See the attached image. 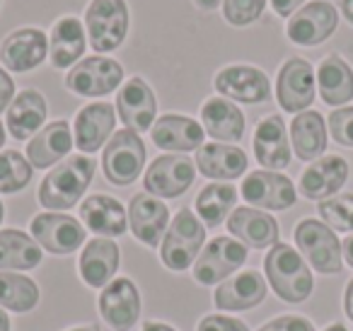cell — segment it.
<instances>
[{
  "label": "cell",
  "mask_w": 353,
  "mask_h": 331,
  "mask_svg": "<svg viewBox=\"0 0 353 331\" xmlns=\"http://www.w3.org/2000/svg\"><path fill=\"white\" fill-rule=\"evenodd\" d=\"M94 160L88 155H75L59 162L39 186V203L49 210H68L83 199L94 177Z\"/></svg>",
  "instance_id": "6da1fadb"
},
{
  "label": "cell",
  "mask_w": 353,
  "mask_h": 331,
  "mask_svg": "<svg viewBox=\"0 0 353 331\" xmlns=\"http://www.w3.org/2000/svg\"><path fill=\"white\" fill-rule=\"evenodd\" d=\"M264 271L274 292L283 302L298 305L312 295L314 278L307 268L303 254H298L288 244H274L264 259Z\"/></svg>",
  "instance_id": "7a4b0ae2"
},
{
  "label": "cell",
  "mask_w": 353,
  "mask_h": 331,
  "mask_svg": "<svg viewBox=\"0 0 353 331\" xmlns=\"http://www.w3.org/2000/svg\"><path fill=\"white\" fill-rule=\"evenodd\" d=\"M203 239H206V228L201 225V220L189 208H182L172 218V225L162 237V263L170 271H187L192 261L199 259Z\"/></svg>",
  "instance_id": "3957f363"
},
{
  "label": "cell",
  "mask_w": 353,
  "mask_h": 331,
  "mask_svg": "<svg viewBox=\"0 0 353 331\" xmlns=\"http://www.w3.org/2000/svg\"><path fill=\"white\" fill-rule=\"evenodd\" d=\"M295 244L310 266L324 276H334L343 268V247L336 232L327 223L305 218L295 228Z\"/></svg>",
  "instance_id": "277c9868"
},
{
  "label": "cell",
  "mask_w": 353,
  "mask_h": 331,
  "mask_svg": "<svg viewBox=\"0 0 353 331\" xmlns=\"http://www.w3.org/2000/svg\"><path fill=\"white\" fill-rule=\"evenodd\" d=\"M85 27L94 51L107 54L119 49L128 34L126 0H90L85 10Z\"/></svg>",
  "instance_id": "5b68a950"
},
{
  "label": "cell",
  "mask_w": 353,
  "mask_h": 331,
  "mask_svg": "<svg viewBox=\"0 0 353 331\" xmlns=\"http://www.w3.org/2000/svg\"><path fill=\"white\" fill-rule=\"evenodd\" d=\"M143 165H145V146L141 136L131 128L114 131L102 155L104 177L114 186H128L141 177Z\"/></svg>",
  "instance_id": "8992f818"
},
{
  "label": "cell",
  "mask_w": 353,
  "mask_h": 331,
  "mask_svg": "<svg viewBox=\"0 0 353 331\" xmlns=\"http://www.w3.org/2000/svg\"><path fill=\"white\" fill-rule=\"evenodd\" d=\"M123 80V68L119 61L107 56H90L73 66L65 78V88L80 97H104L114 92Z\"/></svg>",
  "instance_id": "52a82bcc"
},
{
  "label": "cell",
  "mask_w": 353,
  "mask_h": 331,
  "mask_svg": "<svg viewBox=\"0 0 353 331\" xmlns=\"http://www.w3.org/2000/svg\"><path fill=\"white\" fill-rule=\"evenodd\" d=\"M196 179V165L184 155H160L148 167L145 179V194L155 199H176L182 196Z\"/></svg>",
  "instance_id": "ba28073f"
},
{
  "label": "cell",
  "mask_w": 353,
  "mask_h": 331,
  "mask_svg": "<svg viewBox=\"0 0 353 331\" xmlns=\"http://www.w3.org/2000/svg\"><path fill=\"white\" fill-rule=\"evenodd\" d=\"M336 8L327 0H314V3H307L305 8L290 15L285 34L298 46H317L336 32Z\"/></svg>",
  "instance_id": "9c48e42d"
},
{
  "label": "cell",
  "mask_w": 353,
  "mask_h": 331,
  "mask_svg": "<svg viewBox=\"0 0 353 331\" xmlns=\"http://www.w3.org/2000/svg\"><path fill=\"white\" fill-rule=\"evenodd\" d=\"M30 230L37 244L59 257L73 254L85 244V228L75 218L63 213H39L32 220Z\"/></svg>",
  "instance_id": "30bf717a"
},
{
  "label": "cell",
  "mask_w": 353,
  "mask_h": 331,
  "mask_svg": "<svg viewBox=\"0 0 353 331\" xmlns=\"http://www.w3.org/2000/svg\"><path fill=\"white\" fill-rule=\"evenodd\" d=\"M247 261V247L232 237H216L194 263V278L201 285H213Z\"/></svg>",
  "instance_id": "8fae6325"
},
{
  "label": "cell",
  "mask_w": 353,
  "mask_h": 331,
  "mask_svg": "<svg viewBox=\"0 0 353 331\" xmlns=\"http://www.w3.org/2000/svg\"><path fill=\"white\" fill-rule=\"evenodd\" d=\"M276 97L290 114L307 112L314 99V70L305 59H288L276 78Z\"/></svg>",
  "instance_id": "7c38bea8"
},
{
  "label": "cell",
  "mask_w": 353,
  "mask_h": 331,
  "mask_svg": "<svg viewBox=\"0 0 353 331\" xmlns=\"http://www.w3.org/2000/svg\"><path fill=\"white\" fill-rule=\"evenodd\" d=\"M242 199L256 208L285 210L295 203L298 194H295L293 181L285 174L271 170H256L250 172V177L242 181Z\"/></svg>",
  "instance_id": "4fadbf2b"
},
{
  "label": "cell",
  "mask_w": 353,
  "mask_h": 331,
  "mask_svg": "<svg viewBox=\"0 0 353 331\" xmlns=\"http://www.w3.org/2000/svg\"><path fill=\"white\" fill-rule=\"evenodd\" d=\"M46 54H49V39L34 27L15 30L0 44V61L12 73H30L44 63Z\"/></svg>",
  "instance_id": "5bb4252c"
},
{
  "label": "cell",
  "mask_w": 353,
  "mask_h": 331,
  "mask_svg": "<svg viewBox=\"0 0 353 331\" xmlns=\"http://www.w3.org/2000/svg\"><path fill=\"white\" fill-rule=\"evenodd\" d=\"M216 90L223 97L242 104H261L271 97V83L254 66H228L216 75Z\"/></svg>",
  "instance_id": "9a60e30c"
},
{
  "label": "cell",
  "mask_w": 353,
  "mask_h": 331,
  "mask_svg": "<svg viewBox=\"0 0 353 331\" xmlns=\"http://www.w3.org/2000/svg\"><path fill=\"white\" fill-rule=\"evenodd\" d=\"M99 314L112 329L131 331L141 317V295L133 281L114 278L99 295Z\"/></svg>",
  "instance_id": "2e32d148"
},
{
  "label": "cell",
  "mask_w": 353,
  "mask_h": 331,
  "mask_svg": "<svg viewBox=\"0 0 353 331\" xmlns=\"http://www.w3.org/2000/svg\"><path fill=\"white\" fill-rule=\"evenodd\" d=\"M117 114L126 128L136 133L150 131L157 114V99L143 78H131L117 94Z\"/></svg>",
  "instance_id": "e0dca14e"
},
{
  "label": "cell",
  "mask_w": 353,
  "mask_h": 331,
  "mask_svg": "<svg viewBox=\"0 0 353 331\" xmlns=\"http://www.w3.org/2000/svg\"><path fill=\"white\" fill-rule=\"evenodd\" d=\"M128 225L143 244L157 247L170 228V210L155 196L136 194L128 203Z\"/></svg>",
  "instance_id": "ac0fdd59"
},
{
  "label": "cell",
  "mask_w": 353,
  "mask_h": 331,
  "mask_svg": "<svg viewBox=\"0 0 353 331\" xmlns=\"http://www.w3.org/2000/svg\"><path fill=\"white\" fill-rule=\"evenodd\" d=\"M348 179V162L339 155L314 160L300 177V194L310 201H324L336 196Z\"/></svg>",
  "instance_id": "d6986e66"
},
{
  "label": "cell",
  "mask_w": 353,
  "mask_h": 331,
  "mask_svg": "<svg viewBox=\"0 0 353 331\" xmlns=\"http://www.w3.org/2000/svg\"><path fill=\"white\" fill-rule=\"evenodd\" d=\"M114 123H117V114H114L112 104L92 102L83 107L75 117V146H78V150H83L85 155L97 152L112 138Z\"/></svg>",
  "instance_id": "ffe728a7"
},
{
  "label": "cell",
  "mask_w": 353,
  "mask_h": 331,
  "mask_svg": "<svg viewBox=\"0 0 353 331\" xmlns=\"http://www.w3.org/2000/svg\"><path fill=\"white\" fill-rule=\"evenodd\" d=\"M150 131L152 143L170 152L199 150L203 146V136H206L201 123H196L189 117H182V114H165L152 123Z\"/></svg>",
  "instance_id": "44dd1931"
},
{
  "label": "cell",
  "mask_w": 353,
  "mask_h": 331,
  "mask_svg": "<svg viewBox=\"0 0 353 331\" xmlns=\"http://www.w3.org/2000/svg\"><path fill=\"white\" fill-rule=\"evenodd\" d=\"M228 230L232 237L240 239L245 247L266 249L279 244V223L269 213H261L256 208H235L228 218Z\"/></svg>",
  "instance_id": "7402d4cb"
},
{
  "label": "cell",
  "mask_w": 353,
  "mask_h": 331,
  "mask_svg": "<svg viewBox=\"0 0 353 331\" xmlns=\"http://www.w3.org/2000/svg\"><path fill=\"white\" fill-rule=\"evenodd\" d=\"M254 157L261 167L276 172L290 165V146L288 131L279 114L261 119L254 131Z\"/></svg>",
  "instance_id": "603a6c76"
},
{
  "label": "cell",
  "mask_w": 353,
  "mask_h": 331,
  "mask_svg": "<svg viewBox=\"0 0 353 331\" xmlns=\"http://www.w3.org/2000/svg\"><path fill=\"white\" fill-rule=\"evenodd\" d=\"M266 297V281L259 271H242L228 278L216 290V307L225 312H242L261 305Z\"/></svg>",
  "instance_id": "cb8c5ba5"
},
{
  "label": "cell",
  "mask_w": 353,
  "mask_h": 331,
  "mask_svg": "<svg viewBox=\"0 0 353 331\" xmlns=\"http://www.w3.org/2000/svg\"><path fill=\"white\" fill-rule=\"evenodd\" d=\"M73 148V131L70 123L65 119L44 126L27 146V160L32 162V167L37 170H46L54 167L56 162H61Z\"/></svg>",
  "instance_id": "d4e9b609"
},
{
  "label": "cell",
  "mask_w": 353,
  "mask_h": 331,
  "mask_svg": "<svg viewBox=\"0 0 353 331\" xmlns=\"http://www.w3.org/2000/svg\"><path fill=\"white\" fill-rule=\"evenodd\" d=\"M196 167L208 179L232 181L247 172V155L230 143H206L196 150Z\"/></svg>",
  "instance_id": "484cf974"
},
{
  "label": "cell",
  "mask_w": 353,
  "mask_h": 331,
  "mask_svg": "<svg viewBox=\"0 0 353 331\" xmlns=\"http://www.w3.org/2000/svg\"><path fill=\"white\" fill-rule=\"evenodd\" d=\"M80 218L94 234L104 237H121L128 228V215L117 199L107 194H94L83 201Z\"/></svg>",
  "instance_id": "4316f807"
},
{
  "label": "cell",
  "mask_w": 353,
  "mask_h": 331,
  "mask_svg": "<svg viewBox=\"0 0 353 331\" xmlns=\"http://www.w3.org/2000/svg\"><path fill=\"white\" fill-rule=\"evenodd\" d=\"M46 99L37 90H22L12 104L8 107L6 126L15 141H27L32 138L46 121Z\"/></svg>",
  "instance_id": "83f0119b"
},
{
  "label": "cell",
  "mask_w": 353,
  "mask_h": 331,
  "mask_svg": "<svg viewBox=\"0 0 353 331\" xmlns=\"http://www.w3.org/2000/svg\"><path fill=\"white\" fill-rule=\"evenodd\" d=\"M119 271V244L114 239H92L80 254V276L88 285L107 288Z\"/></svg>",
  "instance_id": "f1b7e54d"
},
{
  "label": "cell",
  "mask_w": 353,
  "mask_h": 331,
  "mask_svg": "<svg viewBox=\"0 0 353 331\" xmlns=\"http://www.w3.org/2000/svg\"><path fill=\"white\" fill-rule=\"evenodd\" d=\"M203 131L216 141L237 143L245 136V114L223 97H211L201 107Z\"/></svg>",
  "instance_id": "f546056e"
},
{
  "label": "cell",
  "mask_w": 353,
  "mask_h": 331,
  "mask_svg": "<svg viewBox=\"0 0 353 331\" xmlns=\"http://www.w3.org/2000/svg\"><path fill=\"white\" fill-rule=\"evenodd\" d=\"M317 88L324 104L341 107L353 99V70L341 56H327L317 68Z\"/></svg>",
  "instance_id": "4dcf8cb0"
},
{
  "label": "cell",
  "mask_w": 353,
  "mask_h": 331,
  "mask_svg": "<svg viewBox=\"0 0 353 331\" xmlns=\"http://www.w3.org/2000/svg\"><path fill=\"white\" fill-rule=\"evenodd\" d=\"M290 141L300 160H319L327 150V126L319 112H300L290 123Z\"/></svg>",
  "instance_id": "1f68e13d"
},
{
  "label": "cell",
  "mask_w": 353,
  "mask_h": 331,
  "mask_svg": "<svg viewBox=\"0 0 353 331\" xmlns=\"http://www.w3.org/2000/svg\"><path fill=\"white\" fill-rule=\"evenodd\" d=\"M85 51V30L78 17H61L51 30L49 54L54 68H70Z\"/></svg>",
  "instance_id": "d6a6232c"
},
{
  "label": "cell",
  "mask_w": 353,
  "mask_h": 331,
  "mask_svg": "<svg viewBox=\"0 0 353 331\" xmlns=\"http://www.w3.org/2000/svg\"><path fill=\"white\" fill-rule=\"evenodd\" d=\"M41 263V249L22 230H0V271H30Z\"/></svg>",
  "instance_id": "836d02e7"
},
{
  "label": "cell",
  "mask_w": 353,
  "mask_h": 331,
  "mask_svg": "<svg viewBox=\"0 0 353 331\" xmlns=\"http://www.w3.org/2000/svg\"><path fill=\"white\" fill-rule=\"evenodd\" d=\"M237 203V189L232 184H208L196 196V215L208 225L218 228L230 218V210Z\"/></svg>",
  "instance_id": "e575fe53"
},
{
  "label": "cell",
  "mask_w": 353,
  "mask_h": 331,
  "mask_svg": "<svg viewBox=\"0 0 353 331\" xmlns=\"http://www.w3.org/2000/svg\"><path fill=\"white\" fill-rule=\"evenodd\" d=\"M39 305V285L17 273H0V307L17 314L32 312Z\"/></svg>",
  "instance_id": "d590c367"
},
{
  "label": "cell",
  "mask_w": 353,
  "mask_h": 331,
  "mask_svg": "<svg viewBox=\"0 0 353 331\" xmlns=\"http://www.w3.org/2000/svg\"><path fill=\"white\" fill-rule=\"evenodd\" d=\"M34 167L22 152L3 150L0 152V194H17L32 181Z\"/></svg>",
  "instance_id": "8d00e7d4"
},
{
  "label": "cell",
  "mask_w": 353,
  "mask_h": 331,
  "mask_svg": "<svg viewBox=\"0 0 353 331\" xmlns=\"http://www.w3.org/2000/svg\"><path fill=\"white\" fill-rule=\"evenodd\" d=\"M317 210L332 230L353 232V194H339L319 201Z\"/></svg>",
  "instance_id": "74e56055"
},
{
  "label": "cell",
  "mask_w": 353,
  "mask_h": 331,
  "mask_svg": "<svg viewBox=\"0 0 353 331\" xmlns=\"http://www.w3.org/2000/svg\"><path fill=\"white\" fill-rule=\"evenodd\" d=\"M266 0H223V17L232 27H247L261 17Z\"/></svg>",
  "instance_id": "f35d334b"
},
{
  "label": "cell",
  "mask_w": 353,
  "mask_h": 331,
  "mask_svg": "<svg viewBox=\"0 0 353 331\" xmlns=\"http://www.w3.org/2000/svg\"><path fill=\"white\" fill-rule=\"evenodd\" d=\"M329 131L339 146L353 148V107L334 109L329 114Z\"/></svg>",
  "instance_id": "ab89813d"
},
{
  "label": "cell",
  "mask_w": 353,
  "mask_h": 331,
  "mask_svg": "<svg viewBox=\"0 0 353 331\" xmlns=\"http://www.w3.org/2000/svg\"><path fill=\"white\" fill-rule=\"evenodd\" d=\"M199 331H250V326L245 321L235 319V317L208 314L199 321Z\"/></svg>",
  "instance_id": "60d3db41"
},
{
  "label": "cell",
  "mask_w": 353,
  "mask_h": 331,
  "mask_svg": "<svg viewBox=\"0 0 353 331\" xmlns=\"http://www.w3.org/2000/svg\"><path fill=\"white\" fill-rule=\"evenodd\" d=\"M259 331H314L312 321H307L305 317H295V314H285L279 319L264 324Z\"/></svg>",
  "instance_id": "b9f144b4"
},
{
  "label": "cell",
  "mask_w": 353,
  "mask_h": 331,
  "mask_svg": "<svg viewBox=\"0 0 353 331\" xmlns=\"http://www.w3.org/2000/svg\"><path fill=\"white\" fill-rule=\"evenodd\" d=\"M12 99H15V83L6 70L0 68V112H6L12 104Z\"/></svg>",
  "instance_id": "7bdbcfd3"
},
{
  "label": "cell",
  "mask_w": 353,
  "mask_h": 331,
  "mask_svg": "<svg viewBox=\"0 0 353 331\" xmlns=\"http://www.w3.org/2000/svg\"><path fill=\"white\" fill-rule=\"evenodd\" d=\"M305 0H271V8L279 17H288L293 12H298V8L303 6Z\"/></svg>",
  "instance_id": "ee69618b"
},
{
  "label": "cell",
  "mask_w": 353,
  "mask_h": 331,
  "mask_svg": "<svg viewBox=\"0 0 353 331\" xmlns=\"http://www.w3.org/2000/svg\"><path fill=\"white\" fill-rule=\"evenodd\" d=\"M343 310H346L348 319L353 321V281L346 285V295H343Z\"/></svg>",
  "instance_id": "f6af8a7d"
},
{
  "label": "cell",
  "mask_w": 353,
  "mask_h": 331,
  "mask_svg": "<svg viewBox=\"0 0 353 331\" xmlns=\"http://www.w3.org/2000/svg\"><path fill=\"white\" fill-rule=\"evenodd\" d=\"M196 3V8L199 10H203V12H211V10H216L218 6H221V0H194Z\"/></svg>",
  "instance_id": "bcb514c9"
},
{
  "label": "cell",
  "mask_w": 353,
  "mask_h": 331,
  "mask_svg": "<svg viewBox=\"0 0 353 331\" xmlns=\"http://www.w3.org/2000/svg\"><path fill=\"white\" fill-rule=\"evenodd\" d=\"M143 331H176V329L170 324H162V321H148V324L143 326Z\"/></svg>",
  "instance_id": "7dc6e473"
},
{
  "label": "cell",
  "mask_w": 353,
  "mask_h": 331,
  "mask_svg": "<svg viewBox=\"0 0 353 331\" xmlns=\"http://www.w3.org/2000/svg\"><path fill=\"white\" fill-rule=\"evenodd\" d=\"M343 257H346V263L353 268V237H346L343 242Z\"/></svg>",
  "instance_id": "c3c4849f"
},
{
  "label": "cell",
  "mask_w": 353,
  "mask_h": 331,
  "mask_svg": "<svg viewBox=\"0 0 353 331\" xmlns=\"http://www.w3.org/2000/svg\"><path fill=\"white\" fill-rule=\"evenodd\" d=\"M341 12L346 15V20L353 25V0H341Z\"/></svg>",
  "instance_id": "681fc988"
},
{
  "label": "cell",
  "mask_w": 353,
  "mask_h": 331,
  "mask_svg": "<svg viewBox=\"0 0 353 331\" xmlns=\"http://www.w3.org/2000/svg\"><path fill=\"white\" fill-rule=\"evenodd\" d=\"M0 331H10V319L3 310H0Z\"/></svg>",
  "instance_id": "f907efd6"
},
{
  "label": "cell",
  "mask_w": 353,
  "mask_h": 331,
  "mask_svg": "<svg viewBox=\"0 0 353 331\" xmlns=\"http://www.w3.org/2000/svg\"><path fill=\"white\" fill-rule=\"evenodd\" d=\"M68 331H99L97 324H88V326H75V329H68Z\"/></svg>",
  "instance_id": "816d5d0a"
},
{
  "label": "cell",
  "mask_w": 353,
  "mask_h": 331,
  "mask_svg": "<svg viewBox=\"0 0 353 331\" xmlns=\"http://www.w3.org/2000/svg\"><path fill=\"white\" fill-rule=\"evenodd\" d=\"M324 331H348V329L343 324H332V326H327Z\"/></svg>",
  "instance_id": "f5cc1de1"
},
{
  "label": "cell",
  "mask_w": 353,
  "mask_h": 331,
  "mask_svg": "<svg viewBox=\"0 0 353 331\" xmlns=\"http://www.w3.org/2000/svg\"><path fill=\"white\" fill-rule=\"evenodd\" d=\"M6 146V126H3V121H0V148Z\"/></svg>",
  "instance_id": "db71d44e"
},
{
  "label": "cell",
  "mask_w": 353,
  "mask_h": 331,
  "mask_svg": "<svg viewBox=\"0 0 353 331\" xmlns=\"http://www.w3.org/2000/svg\"><path fill=\"white\" fill-rule=\"evenodd\" d=\"M3 218H6V208H3V201H0V223H3Z\"/></svg>",
  "instance_id": "11a10c76"
},
{
  "label": "cell",
  "mask_w": 353,
  "mask_h": 331,
  "mask_svg": "<svg viewBox=\"0 0 353 331\" xmlns=\"http://www.w3.org/2000/svg\"><path fill=\"white\" fill-rule=\"evenodd\" d=\"M0 3H3V0H0Z\"/></svg>",
  "instance_id": "9f6ffc18"
}]
</instances>
